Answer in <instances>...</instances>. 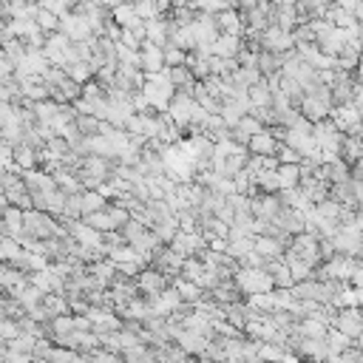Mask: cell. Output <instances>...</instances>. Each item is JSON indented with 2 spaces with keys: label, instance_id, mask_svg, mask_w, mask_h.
<instances>
[{
  "label": "cell",
  "instance_id": "cell-24",
  "mask_svg": "<svg viewBox=\"0 0 363 363\" xmlns=\"http://www.w3.org/2000/svg\"><path fill=\"white\" fill-rule=\"evenodd\" d=\"M82 221H85V224H91V227H94V230H99V233L116 230V227H113V221H111V216H108V210H94V213L82 216Z\"/></svg>",
  "mask_w": 363,
  "mask_h": 363
},
{
  "label": "cell",
  "instance_id": "cell-23",
  "mask_svg": "<svg viewBox=\"0 0 363 363\" xmlns=\"http://www.w3.org/2000/svg\"><path fill=\"white\" fill-rule=\"evenodd\" d=\"M48 363H82V354L68 349V346H51L48 354H45Z\"/></svg>",
  "mask_w": 363,
  "mask_h": 363
},
{
  "label": "cell",
  "instance_id": "cell-20",
  "mask_svg": "<svg viewBox=\"0 0 363 363\" xmlns=\"http://www.w3.org/2000/svg\"><path fill=\"white\" fill-rule=\"evenodd\" d=\"M275 173H278V184H281V190H286V187H298V182H301V167H298V162H289V164H281V162H278Z\"/></svg>",
  "mask_w": 363,
  "mask_h": 363
},
{
  "label": "cell",
  "instance_id": "cell-3",
  "mask_svg": "<svg viewBox=\"0 0 363 363\" xmlns=\"http://www.w3.org/2000/svg\"><path fill=\"white\" fill-rule=\"evenodd\" d=\"M57 31L65 34L71 43H79V40L94 37V34H91V26H88V20H85L82 11H65V14L60 17V23H57Z\"/></svg>",
  "mask_w": 363,
  "mask_h": 363
},
{
  "label": "cell",
  "instance_id": "cell-26",
  "mask_svg": "<svg viewBox=\"0 0 363 363\" xmlns=\"http://www.w3.org/2000/svg\"><path fill=\"white\" fill-rule=\"evenodd\" d=\"M162 57H164V68H173V65H184L187 62V54L176 45H164L162 48Z\"/></svg>",
  "mask_w": 363,
  "mask_h": 363
},
{
  "label": "cell",
  "instance_id": "cell-12",
  "mask_svg": "<svg viewBox=\"0 0 363 363\" xmlns=\"http://www.w3.org/2000/svg\"><path fill=\"white\" fill-rule=\"evenodd\" d=\"M216 26H218L221 34H235V37H241V31H244V17H241L233 6H227V9L216 11Z\"/></svg>",
  "mask_w": 363,
  "mask_h": 363
},
{
  "label": "cell",
  "instance_id": "cell-28",
  "mask_svg": "<svg viewBox=\"0 0 363 363\" xmlns=\"http://www.w3.org/2000/svg\"><path fill=\"white\" fill-rule=\"evenodd\" d=\"M105 210H108V216H111V221H113V227H116V230L130 218V213H128L125 207H119V204H105Z\"/></svg>",
  "mask_w": 363,
  "mask_h": 363
},
{
  "label": "cell",
  "instance_id": "cell-17",
  "mask_svg": "<svg viewBox=\"0 0 363 363\" xmlns=\"http://www.w3.org/2000/svg\"><path fill=\"white\" fill-rule=\"evenodd\" d=\"M62 71H65V77H68L71 82H77V85H85L88 79H94V68H91V62H85V60H74V62L62 65Z\"/></svg>",
  "mask_w": 363,
  "mask_h": 363
},
{
  "label": "cell",
  "instance_id": "cell-27",
  "mask_svg": "<svg viewBox=\"0 0 363 363\" xmlns=\"http://www.w3.org/2000/svg\"><path fill=\"white\" fill-rule=\"evenodd\" d=\"M17 332H20L17 318H0V340H3V343H6V340H11Z\"/></svg>",
  "mask_w": 363,
  "mask_h": 363
},
{
  "label": "cell",
  "instance_id": "cell-9",
  "mask_svg": "<svg viewBox=\"0 0 363 363\" xmlns=\"http://www.w3.org/2000/svg\"><path fill=\"white\" fill-rule=\"evenodd\" d=\"M167 286V275L162 269H150V267H142L136 272V292H145V295H156Z\"/></svg>",
  "mask_w": 363,
  "mask_h": 363
},
{
  "label": "cell",
  "instance_id": "cell-29",
  "mask_svg": "<svg viewBox=\"0 0 363 363\" xmlns=\"http://www.w3.org/2000/svg\"><path fill=\"white\" fill-rule=\"evenodd\" d=\"M28 360H31V354L11 352V349H6V352H3V363H28Z\"/></svg>",
  "mask_w": 363,
  "mask_h": 363
},
{
  "label": "cell",
  "instance_id": "cell-10",
  "mask_svg": "<svg viewBox=\"0 0 363 363\" xmlns=\"http://www.w3.org/2000/svg\"><path fill=\"white\" fill-rule=\"evenodd\" d=\"M139 68L145 74H156L164 68V57H162V45H153L147 40L139 43Z\"/></svg>",
  "mask_w": 363,
  "mask_h": 363
},
{
  "label": "cell",
  "instance_id": "cell-16",
  "mask_svg": "<svg viewBox=\"0 0 363 363\" xmlns=\"http://www.w3.org/2000/svg\"><path fill=\"white\" fill-rule=\"evenodd\" d=\"M111 20H113L119 28H133V26H139V23H142V20L136 17V11H133V0L113 6V9H111Z\"/></svg>",
  "mask_w": 363,
  "mask_h": 363
},
{
  "label": "cell",
  "instance_id": "cell-11",
  "mask_svg": "<svg viewBox=\"0 0 363 363\" xmlns=\"http://www.w3.org/2000/svg\"><path fill=\"white\" fill-rule=\"evenodd\" d=\"M207 51H210V57L230 60V57H235V54L241 51V37H235V34H218V37L207 45Z\"/></svg>",
  "mask_w": 363,
  "mask_h": 363
},
{
  "label": "cell",
  "instance_id": "cell-4",
  "mask_svg": "<svg viewBox=\"0 0 363 363\" xmlns=\"http://www.w3.org/2000/svg\"><path fill=\"white\" fill-rule=\"evenodd\" d=\"M147 309H150V315H156V318H170V315H176L179 309H184V303H182V298L176 295V289L164 286L162 292L147 295Z\"/></svg>",
  "mask_w": 363,
  "mask_h": 363
},
{
  "label": "cell",
  "instance_id": "cell-18",
  "mask_svg": "<svg viewBox=\"0 0 363 363\" xmlns=\"http://www.w3.org/2000/svg\"><path fill=\"white\" fill-rule=\"evenodd\" d=\"M323 340H326V349H329L332 354H340L343 349H349V346H357V340H354V337L343 335V332H340V329H335V326H329V329H326Z\"/></svg>",
  "mask_w": 363,
  "mask_h": 363
},
{
  "label": "cell",
  "instance_id": "cell-13",
  "mask_svg": "<svg viewBox=\"0 0 363 363\" xmlns=\"http://www.w3.org/2000/svg\"><path fill=\"white\" fill-rule=\"evenodd\" d=\"M11 164H14V170L17 173H23V170H31V167H37V150L31 147V145H17L14 150H11Z\"/></svg>",
  "mask_w": 363,
  "mask_h": 363
},
{
  "label": "cell",
  "instance_id": "cell-32",
  "mask_svg": "<svg viewBox=\"0 0 363 363\" xmlns=\"http://www.w3.org/2000/svg\"><path fill=\"white\" fill-rule=\"evenodd\" d=\"M28 363H48V360H45V357H31Z\"/></svg>",
  "mask_w": 363,
  "mask_h": 363
},
{
  "label": "cell",
  "instance_id": "cell-15",
  "mask_svg": "<svg viewBox=\"0 0 363 363\" xmlns=\"http://www.w3.org/2000/svg\"><path fill=\"white\" fill-rule=\"evenodd\" d=\"M173 289H176V295L182 298V303H196V301H201V295H204V289H201L196 281H187V278H182V275L173 278Z\"/></svg>",
  "mask_w": 363,
  "mask_h": 363
},
{
  "label": "cell",
  "instance_id": "cell-22",
  "mask_svg": "<svg viewBox=\"0 0 363 363\" xmlns=\"http://www.w3.org/2000/svg\"><path fill=\"white\" fill-rule=\"evenodd\" d=\"M105 199L96 193V190H79V213L82 216H88V213H94V210H105Z\"/></svg>",
  "mask_w": 363,
  "mask_h": 363
},
{
  "label": "cell",
  "instance_id": "cell-25",
  "mask_svg": "<svg viewBox=\"0 0 363 363\" xmlns=\"http://www.w3.org/2000/svg\"><path fill=\"white\" fill-rule=\"evenodd\" d=\"M34 23H37V28L43 31V34H51V31H57V23H60V17L57 14H51L48 9H37V14H34Z\"/></svg>",
  "mask_w": 363,
  "mask_h": 363
},
{
  "label": "cell",
  "instance_id": "cell-6",
  "mask_svg": "<svg viewBox=\"0 0 363 363\" xmlns=\"http://www.w3.org/2000/svg\"><path fill=\"white\" fill-rule=\"evenodd\" d=\"M204 247H207V238H204L199 230H190V233L179 230V233L173 235V241H170V250H176L182 258H190L193 252H201Z\"/></svg>",
  "mask_w": 363,
  "mask_h": 363
},
{
  "label": "cell",
  "instance_id": "cell-34",
  "mask_svg": "<svg viewBox=\"0 0 363 363\" xmlns=\"http://www.w3.org/2000/svg\"><path fill=\"white\" fill-rule=\"evenodd\" d=\"M3 235H6V233H3V224H0V238H3Z\"/></svg>",
  "mask_w": 363,
  "mask_h": 363
},
{
  "label": "cell",
  "instance_id": "cell-5",
  "mask_svg": "<svg viewBox=\"0 0 363 363\" xmlns=\"http://www.w3.org/2000/svg\"><path fill=\"white\" fill-rule=\"evenodd\" d=\"M292 45H295L292 31H284V28H278V26H272V23L261 31V51L286 54V51H292Z\"/></svg>",
  "mask_w": 363,
  "mask_h": 363
},
{
  "label": "cell",
  "instance_id": "cell-7",
  "mask_svg": "<svg viewBox=\"0 0 363 363\" xmlns=\"http://www.w3.org/2000/svg\"><path fill=\"white\" fill-rule=\"evenodd\" d=\"M329 326H335V329H340L343 335H349V337H360V312H357V306H343V309H337L335 315H332V320H329Z\"/></svg>",
  "mask_w": 363,
  "mask_h": 363
},
{
  "label": "cell",
  "instance_id": "cell-30",
  "mask_svg": "<svg viewBox=\"0 0 363 363\" xmlns=\"http://www.w3.org/2000/svg\"><path fill=\"white\" fill-rule=\"evenodd\" d=\"M11 74H14V65H11V60L0 57V82H3V79H9Z\"/></svg>",
  "mask_w": 363,
  "mask_h": 363
},
{
  "label": "cell",
  "instance_id": "cell-14",
  "mask_svg": "<svg viewBox=\"0 0 363 363\" xmlns=\"http://www.w3.org/2000/svg\"><path fill=\"white\" fill-rule=\"evenodd\" d=\"M252 250L261 258H281L284 241L281 238H272V235H252Z\"/></svg>",
  "mask_w": 363,
  "mask_h": 363
},
{
  "label": "cell",
  "instance_id": "cell-2",
  "mask_svg": "<svg viewBox=\"0 0 363 363\" xmlns=\"http://www.w3.org/2000/svg\"><path fill=\"white\" fill-rule=\"evenodd\" d=\"M233 286L241 295H255V292H269L272 289V278L264 267H238L233 272Z\"/></svg>",
  "mask_w": 363,
  "mask_h": 363
},
{
  "label": "cell",
  "instance_id": "cell-33",
  "mask_svg": "<svg viewBox=\"0 0 363 363\" xmlns=\"http://www.w3.org/2000/svg\"><path fill=\"white\" fill-rule=\"evenodd\" d=\"M170 3H173V6H187L190 0H170Z\"/></svg>",
  "mask_w": 363,
  "mask_h": 363
},
{
  "label": "cell",
  "instance_id": "cell-21",
  "mask_svg": "<svg viewBox=\"0 0 363 363\" xmlns=\"http://www.w3.org/2000/svg\"><path fill=\"white\" fill-rule=\"evenodd\" d=\"M68 332H74V315H71V312L54 315V318L48 320V335H51L54 340L62 337V335H68Z\"/></svg>",
  "mask_w": 363,
  "mask_h": 363
},
{
  "label": "cell",
  "instance_id": "cell-8",
  "mask_svg": "<svg viewBox=\"0 0 363 363\" xmlns=\"http://www.w3.org/2000/svg\"><path fill=\"white\" fill-rule=\"evenodd\" d=\"M247 153L250 156H275V147H278V139H275V133L272 130H267V128H261V130H255L250 139H247Z\"/></svg>",
  "mask_w": 363,
  "mask_h": 363
},
{
  "label": "cell",
  "instance_id": "cell-1",
  "mask_svg": "<svg viewBox=\"0 0 363 363\" xmlns=\"http://www.w3.org/2000/svg\"><path fill=\"white\" fill-rule=\"evenodd\" d=\"M139 91H142V96L147 99V105L153 108V111H164L167 108V102L173 99V94H176V88L170 85V79H167V71L162 68V71H156V74H145L142 77V85H139Z\"/></svg>",
  "mask_w": 363,
  "mask_h": 363
},
{
  "label": "cell",
  "instance_id": "cell-31",
  "mask_svg": "<svg viewBox=\"0 0 363 363\" xmlns=\"http://www.w3.org/2000/svg\"><path fill=\"white\" fill-rule=\"evenodd\" d=\"M102 9H113V6H119V3H128V0H96Z\"/></svg>",
  "mask_w": 363,
  "mask_h": 363
},
{
  "label": "cell",
  "instance_id": "cell-19",
  "mask_svg": "<svg viewBox=\"0 0 363 363\" xmlns=\"http://www.w3.org/2000/svg\"><path fill=\"white\" fill-rule=\"evenodd\" d=\"M247 309L255 312V315H269L275 312V298H272V289L269 292H255V295H247Z\"/></svg>",
  "mask_w": 363,
  "mask_h": 363
}]
</instances>
